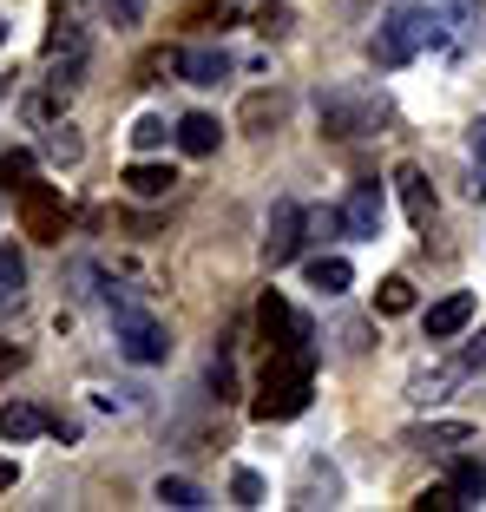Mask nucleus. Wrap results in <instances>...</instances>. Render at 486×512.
I'll return each mask as SVG.
<instances>
[{
    "label": "nucleus",
    "mask_w": 486,
    "mask_h": 512,
    "mask_svg": "<svg viewBox=\"0 0 486 512\" xmlns=\"http://www.w3.org/2000/svg\"><path fill=\"white\" fill-rule=\"evenodd\" d=\"M309 375H316V342H289L263 362V388L250 401L257 421H296L309 407Z\"/></svg>",
    "instance_id": "nucleus-1"
},
{
    "label": "nucleus",
    "mask_w": 486,
    "mask_h": 512,
    "mask_svg": "<svg viewBox=\"0 0 486 512\" xmlns=\"http://www.w3.org/2000/svg\"><path fill=\"white\" fill-rule=\"evenodd\" d=\"M388 92L368 86V79H349V86H329L316 99V119H322V138H375L388 125Z\"/></svg>",
    "instance_id": "nucleus-2"
},
{
    "label": "nucleus",
    "mask_w": 486,
    "mask_h": 512,
    "mask_svg": "<svg viewBox=\"0 0 486 512\" xmlns=\"http://www.w3.org/2000/svg\"><path fill=\"white\" fill-rule=\"evenodd\" d=\"M441 40V20L427 14V7H388V20L375 27V66H408V60H421L427 46Z\"/></svg>",
    "instance_id": "nucleus-3"
},
{
    "label": "nucleus",
    "mask_w": 486,
    "mask_h": 512,
    "mask_svg": "<svg viewBox=\"0 0 486 512\" xmlns=\"http://www.w3.org/2000/svg\"><path fill=\"white\" fill-rule=\"evenodd\" d=\"M112 316H119V348H125V362L152 368V362H165V355H171V335L158 329L152 316H138L125 296H112Z\"/></svg>",
    "instance_id": "nucleus-4"
},
{
    "label": "nucleus",
    "mask_w": 486,
    "mask_h": 512,
    "mask_svg": "<svg viewBox=\"0 0 486 512\" xmlns=\"http://www.w3.org/2000/svg\"><path fill=\"white\" fill-rule=\"evenodd\" d=\"M66 191L60 184H27L20 191V230H27L33 243H60L66 237Z\"/></svg>",
    "instance_id": "nucleus-5"
},
{
    "label": "nucleus",
    "mask_w": 486,
    "mask_h": 512,
    "mask_svg": "<svg viewBox=\"0 0 486 512\" xmlns=\"http://www.w3.org/2000/svg\"><path fill=\"white\" fill-rule=\"evenodd\" d=\"M303 230H309V211L296 204V197H276V204H270V230H263V263L283 270L289 256L303 250Z\"/></svg>",
    "instance_id": "nucleus-6"
},
{
    "label": "nucleus",
    "mask_w": 486,
    "mask_h": 512,
    "mask_svg": "<svg viewBox=\"0 0 486 512\" xmlns=\"http://www.w3.org/2000/svg\"><path fill=\"white\" fill-rule=\"evenodd\" d=\"M257 335H263V355H276V348L296 342V309L283 302V289H263V302H257Z\"/></svg>",
    "instance_id": "nucleus-7"
},
{
    "label": "nucleus",
    "mask_w": 486,
    "mask_h": 512,
    "mask_svg": "<svg viewBox=\"0 0 486 512\" xmlns=\"http://www.w3.org/2000/svg\"><path fill=\"white\" fill-rule=\"evenodd\" d=\"M342 230L349 237H381V184H355L349 197H342Z\"/></svg>",
    "instance_id": "nucleus-8"
},
{
    "label": "nucleus",
    "mask_w": 486,
    "mask_h": 512,
    "mask_svg": "<svg viewBox=\"0 0 486 512\" xmlns=\"http://www.w3.org/2000/svg\"><path fill=\"white\" fill-rule=\"evenodd\" d=\"M467 322H473V296H467V289H454V296H441L434 309H427V342H454Z\"/></svg>",
    "instance_id": "nucleus-9"
},
{
    "label": "nucleus",
    "mask_w": 486,
    "mask_h": 512,
    "mask_svg": "<svg viewBox=\"0 0 486 512\" xmlns=\"http://www.w3.org/2000/svg\"><path fill=\"white\" fill-rule=\"evenodd\" d=\"M46 427H53V421H46L33 401H7V407H0V440H7V447H27V440L46 434Z\"/></svg>",
    "instance_id": "nucleus-10"
},
{
    "label": "nucleus",
    "mask_w": 486,
    "mask_h": 512,
    "mask_svg": "<svg viewBox=\"0 0 486 512\" xmlns=\"http://www.w3.org/2000/svg\"><path fill=\"white\" fill-rule=\"evenodd\" d=\"M178 73L191 79V86H217V79L230 73V53H224V46H184V53H178Z\"/></svg>",
    "instance_id": "nucleus-11"
},
{
    "label": "nucleus",
    "mask_w": 486,
    "mask_h": 512,
    "mask_svg": "<svg viewBox=\"0 0 486 512\" xmlns=\"http://www.w3.org/2000/svg\"><path fill=\"white\" fill-rule=\"evenodd\" d=\"M408 447L460 453V447H473V427H467V421H427V427H414V434H408Z\"/></svg>",
    "instance_id": "nucleus-12"
},
{
    "label": "nucleus",
    "mask_w": 486,
    "mask_h": 512,
    "mask_svg": "<svg viewBox=\"0 0 486 512\" xmlns=\"http://www.w3.org/2000/svg\"><path fill=\"white\" fill-rule=\"evenodd\" d=\"M395 184H401V211H408V224H414V230H427V224H434V184H427L414 165L401 171Z\"/></svg>",
    "instance_id": "nucleus-13"
},
{
    "label": "nucleus",
    "mask_w": 486,
    "mask_h": 512,
    "mask_svg": "<svg viewBox=\"0 0 486 512\" xmlns=\"http://www.w3.org/2000/svg\"><path fill=\"white\" fill-rule=\"evenodd\" d=\"M171 184H178V171H171V165H145V158H138V165H125V191L145 197V204L171 197Z\"/></svg>",
    "instance_id": "nucleus-14"
},
{
    "label": "nucleus",
    "mask_w": 486,
    "mask_h": 512,
    "mask_svg": "<svg viewBox=\"0 0 486 512\" xmlns=\"http://www.w3.org/2000/svg\"><path fill=\"white\" fill-rule=\"evenodd\" d=\"M217 138H224V125H217L211 112H184V119H178V145L191 151V158H211Z\"/></svg>",
    "instance_id": "nucleus-15"
},
{
    "label": "nucleus",
    "mask_w": 486,
    "mask_h": 512,
    "mask_svg": "<svg viewBox=\"0 0 486 512\" xmlns=\"http://www.w3.org/2000/svg\"><path fill=\"white\" fill-rule=\"evenodd\" d=\"M349 283H355V270L342 256H316V263H309V289H322V296H342Z\"/></svg>",
    "instance_id": "nucleus-16"
},
{
    "label": "nucleus",
    "mask_w": 486,
    "mask_h": 512,
    "mask_svg": "<svg viewBox=\"0 0 486 512\" xmlns=\"http://www.w3.org/2000/svg\"><path fill=\"white\" fill-rule=\"evenodd\" d=\"M40 53H46V60H60V53H79V7H60V14H53V33H46Z\"/></svg>",
    "instance_id": "nucleus-17"
},
{
    "label": "nucleus",
    "mask_w": 486,
    "mask_h": 512,
    "mask_svg": "<svg viewBox=\"0 0 486 512\" xmlns=\"http://www.w3.org/2000/svg\"><path fill=\"white\" fill-rule=\"evenodd\" d=\"M460 381H467V362H447V368H434V375H421L408 394H414V401H441V394H454Z\"/></svg>",
    "instance_id": "nucleus-18"
},
{
    "label": "nucleus",
    "mask_w": 486,
    "mask_h": 512,
    "mask_svg": "<svg viewBox=\"0 0 486 512\" xmlns=\"http://www.w3.org/2000/svg\"><path fill=\"white\" fill-rule=\"evenodd\" d=\"M158 499H165L171 512H198V506H211V499H204V486L178 480V473H171V480H158Z\"/></svg>",
    "instance_id": "nucleus-19"
},
{
    "label": "nucleus",
    "mask_w": 486,
    "mask_h": 512,
    "mask_svg": "<svg viewBox=\"0 0 486 512\" xmlns=\"http://www.w3.org/2000/svg\"><path fill=\"white\" fill-rule=\"evenodd\" d=\"M46 158H53V165H79V158H86L73 125H46Z\"/></svg>",
    "instance_id": "nucleus-20"
},
{
    "label": "nucleus",
    "mask_w": 486,
    "mask_h": 512,
    "mask_svg": "<svg viewBox=\"0 0 486 512\" xmlns=\"http://www.w3.org/2000/svg\"><path fill=\"white\" fill-rule=\"evenodd\" d=\"M33 151H0V191H27L33 184Z\"/></svg>",
    "instance_id": "nucleus-21"
},
{
    "label": "nucleus",
    "mask_w": 486,
    "mask_h": 512,
    "mask_svg": "<svg viewBox=\"0 0 486 512\" xmlns=\"http://www.w3.org/2000/svg\"><path fill=\"white\" fill-rule=\"evenodd\" d=\"M375 309H381V316H408V309H414V283H408V276H388V283L375 289Z\"/></svg>",
    "instance_id": "nucleus-22"
},
{
    "label": "nucleus",
    "mask_w": 486,
    "mask_h": 512,
    "mask_svg": "<svg viewBox=\"0 0 486 512\" xmlns=\"http://www.w3.org/2000/svg\"><path fill=\"white\" fill-rule=\"evenodd\" d=\"M283 119V92H257V99H243V125L250 132H263V125Z\"/></svg>",
    "instance_id": "nucleus-23"
},
{
    "label": "nucleus",
    "mask_w": 486,
    "mask_h": 512,
    "mask_svg": "<svg viewBox=\"0 0 486 512\" xmlns=\"http://www.w3.org/2000/svg\"><path fill=\"white\" fill-rule=\"evenodd\" d=\"M454 486L467 499H486V460H480V453H460V460H454Z\"/></svg>",
    "instance_id": "nucleus-24"
},
{
    "label": "nucleus",
    "mask_w": 486,
    "mask_h": 512,
    "mask_svg": "<svg viewBox=\"0 0 486 512\" xmlns=\"http://www.w3.org/2000/svg\"><path fill=\"white\" fill-rule=\"evenodd\" d=\"M20 289H27V263L20 250H0V302H20Z\"/></svg>",
    "instance_id": "nucleus-25"
},
{
    "label": "nucleus",
    "mask_w": 486,
    "mask_h": 512,
    "mask_svg": "<svg viewBox=\"0 0 486 512\" xmlns=\"http://www.w3.org/2000/svg\"><path fill=\"white\" fill-rule=\"evenodd\" d=\"M460 506H467V493H460L454 480H447V486H427V493L414 499V512H460Z\"/></svg>",
    "instance_id": "nucleus-26"
},
{
    "label": "nucleus",
    "mask_w": 486,
    "mask_h": 512,
    "mask_svg": "<svg viewBox=\"0 0 486 512\" xmlns=\"http://www.w3.org/2000/svg\"><path fill=\"white\" fill-rule=\"evenodd\" d=\"M467 145H473V178H467V191H473V197H486V119L473 125Z\"/></svg>",
    "instance_id": "nucleus-27"
},
{
    "label": "nucleus",
    "mask_w": 486,
    "mask_h": 512,
    "mask_svg": "<svg viewBox=\"0 0 486 512\" xmlns=\"http://www.w3.org/2000/svg\"><path fill=\"white\" fill-rule=\"evenodd\" d=\"M158 73H178V53H171V46H158V53L138 60V79H145V86H158Z\"/></svg>",
    "instance_id": "nucleus-28"
},
{
    "label": "nucleus",
    "mask_w": 486,
    "mask_h": 512,
    "mask_svg": "<svg viewBox=\"0 0 486 512\" xmlns=\"http://www.w3.org/2000/svg\"><path fill=\"white\" fill-rule=\"evenodd\" d=\"M230 493H237V506H263V480L250 467H237L230 473Z\"/></svg>",
    "instance_id": "nucleus-29"
},
{
    "label": "nucleus",
    "mask_w": 486,
    "mask_h": 512,
    "mask_svg": "<svg viewBox=\"0 0 486 512\" xmlns=\"http://www.w3.org/2000/svg\"><path fill=\"white\" fill-rule=\"evenodd\" d=\"M132 145L138 151H158V145H165V119H158V112H145V119L132 125Z\"/></svg>",
    "instance_id": "nucleus-30"
},
{
    "label": "nucleus",
    "mask_w": 486,
    "mask_h": 512,
    "mask_svg": "<svg viewBox=\"0 0 486 512\" xmlns=\"http://www.w3.org/2000/svg\"><path fill=\"white\" fill-rule=\"evenodd\" d=\"M106 14H112V27H138L145 20V0H106Z\"/></svg>",
    "instance_id": "nucleus-31"
},
{
    "label": "nucleus",
    "mask_w": 486,
    "mask_h": 512,
    "mask_svg": "<svg viewBox=\"0 0 486 512\" xmlns=\"http://www.w3.org/2000/svg\"><path fill=\"white\" fill-rule=\"evenodd\" d=\"M460 362H467V375H480V368H486V329H480V335H473V342H467V348H460Z\"/></svg>",
    "instance_id": "nucleus-32"
},
{
    "label": "nucleus",
    "mask_w": 486,
    "mask_h": 512,
    "mask_svg": "<svg viewBox=\"0 0 486 512\" xmlns=\"http://www.w3.org/2000/svg\"><path fill=\"white\" fill-rule=\"evenodd\" d=\"M211 388H217V401L230 394V362H211Z\"/></svg>",
    "instance_id": "nucleus-33"
},
{
    "label": "nucleus",
    "mask_w": 486,
    "mask_h": 512,
    "mask_svg": "<svg viewBox=\"0 0 486 512\" xmlns=\"http://www.w3.org/2000/svg\"><path fill=\"white\" fill-rule=\"evenodd\" d=\"M20 362H27V355H20V348H7V342H0V375H14Z\"/></svg>",
    "instance_id": "nucleus-34"
},
{
    "label": "nucleus",
    "mask_w": 486,
    "mask_h": 512,
    "mask_svg": "<svg viewBox=\"0 0 486 512\" xmlns=\"http://www.w3.org/2000/svg\"><path fill=\"white\" fill-rule=\"evenodd\" d=\"M20 480V467H14V460H7V453H0V493H7V486H14Z\"/></svg>",
    "instance_id": "nucleus-35"
},
{
    "label": "nucleus",
    "mask_w": 486,
    "mask_h": 512,
    "mask_svg": "<svg viewBox=\"0 0 486 512\" xmlns=\"http://www.w3.org/2000/svg\"><path fill=\"white\" fill-rule=\"evenodd\" d=\"M0 46H7V27H0Z\"/></svg>",
    "instance_id": "nucleus-36"
}]
</instances>
